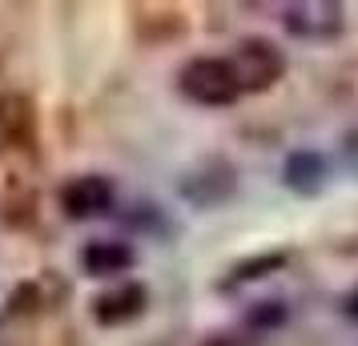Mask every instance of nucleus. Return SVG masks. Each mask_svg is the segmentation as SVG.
Returning <instances> with one entry per match:
<instances>
[{"instance_id": "nucleus-2", "label": "nucleus", "mask_w": 358, "mask_h": 346, "mask_svg": "<svg viewBox=\"0 0 358 346\" xmlns=\"http://www.w3.org/2000/svg\"><path fill=\"white\" fill-rule=\"evenodd\" d=\"M226 61L234 69L242 93H266V89H274L286 77V52L278 49L274 41H266V36H245V41H238Z\"/></svg>"}, {"instance_id": "nucleus-1", "label": "nucleus", "mask_w": 358, "mask_h": 346, "mask_svg": "<svg viewBox=\"0 0 358 346\" xmlns=\"http://www.w3.org/2000/svg\"><path fill=\"white\" fill-rule=\"evenodd\" d=\"M178 89L181 97L201 105V109H226V105H234L242 97L238 77H234L226 57H194V61H185L178 73Z\"/></svg>"}, {"instance_id": "nucleus-11", "label": "nucleus", "mask_w": 358, "mask_h": 346, "mask_svg": "<svg viewBox=\"0 0 358 346\" xmlns=\"http://www.w3.org/2000/svg\"><path fill=\"white\" fill-rule=\"evenodd\" d=\"M282 266H286V254H282V250H274V254H258V258H245V262H238L234 270H229V278L222 282V286H245V282H258V278H266V274L282 270Z\"/></svg>"}, {"instance_id": "nucleus-12", "label": "nucleus", "mask_w": 358, "mask_h": 346, "mask_svg": "<svg viewBox=\"0 0 358 346\" xmlns=\"http://www.w3.org/2000/svg\"><path fill=\"white\" fill-rule=\"evenodd\" d=\"M245 318H250V326L270 330V326H282V322H286V306H282V302H258Z\"/></svg>"}, {"instance_id": "nucleus-7", "label": "nucleus", "mask_w": 358, "mask_h": 346, "mask_svg": "<svg viewBox=\"0 0 358 346\" xmlns=\"http://www.w3.org/2000/svg\"><path fill=\"white\" fill-rule=\"evenodd\" d=\"M36 137V109L24 93H0V153L29 149Z\"/></svg>"}, {"instance_id": "nucleus-9", "label": "nucleus", "mask_w": 358, "mask_h": 346, "mask_svg": "<svg viewBox=\"0 0 358 346\" xmlns=\"http://www.w3.org/2000/svg\"><path fill=\"white\" fill-rule=\"evenodd\" d=\"M137 262V250L121 238H93L81 246V270L89 278H117V274H129Z\"/></svg>"}, {"instance_id": "nucleus-3", "label": "nucleus", "mask_w": 358, "mask_h": 346, "mask_svg": "<svg viewBox=\"0 0 358 346\" xmlns=\"http://www.w3.org/2000/svg\"><path fill=\"white\" fill-rule=\"evenodd\" d=\"M0 214L8 226H24L36 214V178L29 165V149L0 153Z\"/></svg>"}, {"instance_id": "nucleus-6", "label": "nucleus", "mask_w": 358, "mask_h": 346, "mask_svg": "<svg viewBox=\"0 0 358 346\" xmlns=\"http://www.w3.org/2000/svg\"><path fill=\"white\" fill-rule=\"evenodd\" d=\"M234 185H238L234 165L222 161V157H213V161L197 165L194 173L181 178V198L194 201L197 210H210V206H217V201H226L234 194Z\"/></svg>"}, {"instance_id": "nucleus-4", "label": "nucleus", "mask_w": 358, "mask_h": 346, "mask_svg": "<svg viewBox=\"0 0 358 346\" xmlns=\"http://www.w3.org/2000/svg\"><path fill=\"white\" fill-rule=\"evenodd\" d=\"M282 29L294 41L326 45V41L342 36V29H346V8L342 4H330V0H298V4H286L282 8Z\"/></svg>"}, {"instance_id": "nucleus-14", "label": "nucleus", "mask_w": 358, "mask_h": 346, "mask_svg": "<svg viewBox=\"0 0 358 346\" xmlns=\"http://www.w3.org/2000/svg\"><path fill=\"white\" fill-rule=\"evenodd\" d=\"M346 314H350V318H358V290L346 298Z\"/></svg>"}, {"instance_id": "nucleus-10", "label": "nucleus", "mask_w": 358, "mask_h": 346, "mask_svg": "<svg viewBox=\"0 0 358 346\" xmlns=\"http://www.w3.org/2000/svg\"><path fill=\"white\" fill-rule=\"evenodd\" d=\"M282 182L290 185L294 194L314 198L326 185V157L318 149H294L290 157H286V165H282Z\"/></svg>"}, {"instance_id": "nucleus-8", "label": "nucleus", "mask_w": 358, "mask_h": 346, "mask_svg": "<svg viewBox=\"0 0 358 346\" xmlns=\"http://www.w3.org/2000/svg\"><path fill=\"white\" fill-rule=\"evenodd\" d=\"M149 306V290L141 282H121L113 290H105V294L93 298V318H97L101 326H125L133 318H141Z\"/></svg>"}, {"instance_id": "nucleus-13", "label": "nucleus", "mask_w": 358, "mask_h": 346, "mask_svg": "<svg viewBox=\"0 0 358 346\" xmlns=\"http://www.w3.org/2000/svg\"><path fill=\"white\" fill-rule=\"evenodd\" d=\"M206 346H254L250 338H234V334H222V338H210Z\"/></svg>"}, {"instance_id": "nucleus-5", "label": "nucleus", "mask_w": 358, "mask_h": 346, "mask_svg": "<svg viewBox=\"0 0 358 346\" xmlns=\"http://www.w3.org/2000/svg\"><path fill=\"white\" fill-rule=\"evenodd\" d=\"M113 182L101 178V173H81L73 182L61 185V210H65L73 222H89V217H101L113 210Z\"/></svg>"}]
</instances>
